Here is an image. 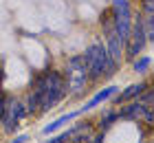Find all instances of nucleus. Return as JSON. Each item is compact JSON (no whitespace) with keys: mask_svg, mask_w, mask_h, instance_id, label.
I'll use <instances>...</instances> for the list:
<instances>
[{"mask_svg":"<svg viewBox=\"0 0 154 143\" xmlns=\"http://www.w3.org/2000/svg\"><path fill=\"white\" fill-rule=\"evenodd\" d=\"M119 92V86H106V88H101V90H97L95 92V97L93 99H88L86 104L79 108V112L84 114V112H88V110H93V108H97L99 104H103V101H108V99H112L115 95Z\"/></svg>","mask_w":154,"mask_h":143,"instance_id":"obj_6","label":"nucleus"},{"mask_svg":"<svg viewBox=\"0 0 154 143\" xmlns=\"http://www.w3.org/2000/svg\"><path fill=\"white\" fill-rule=\"evenodd\" d=\"M117 121H121V119H119V112H117V110H106V112L101 114L99 123L95 126V130H97V132H103V134H106V132L110 130V128H112V126L117 123Z\"/></svg>","mask_w":154,"mask_h":143,"instance_id":"obj_11","label":"nucleus"},{"mask_svg":"<svg viewBox=\"0 0 154 143\" xmlns=\"http://www.w3.org/2000/svg\"><path fill=\"white\" fill-rule=\"evenodd\" d=\"M139 101H141L143 106H148V108H152V101H154V92H152V88L148 86L141 95H139Z\"/></svg>","mask_w":154,"mask_h":143,"instance_id":"obj_13","label":"nucleus"},{"mask_svg":"<svg viewBox=\"0 0 154 143\" xmlns=\"http://www.w3.org/2000/svg\"><path fill=\"white\" fill-rule=\"evenodd\" d=\"M26 141H29V134H16L9 143H26Z\"/></svg>","mask_w":154,"mask_h":143,"instance_id":"obj_16","label":"nucleus"},{"mask_svg":"<svg viewBox=\"0 0 154 143\" xmlns=\"http://www.w3.org/2000/svg\"><path fill=\"white\" fill-rule=\"evenodd\" d=\"M145 108L148 106H143L139 99H132L128 104H121V108L117 112H119V119H123V121H141V114Z\"/></svg>","mask_w":154,"mask_h":143,"instance_id":"obj_7","label":"nucleus"},{"mask_svg":"<svg viewBox=\"0 0 154 143\" xmlns=\"http://www.w3.org/2000/svg\"><path fill=\"white\" fill-rule=\"evenodd\" d=\"M110 22H112V31L119 38V42L125 46L132 31V7L130 0H112V11H110Z\"/></svg>","mask_w":154,"mask_h":143,"instance_id":"obj_4","label":"nucleus"},{"mask_svg":"<svg viewBox=\"0 0 154 143\" xmlns=\"http://www.w3.org/2000/svg\"><path fill=\"white\" fill-rule=\"evenodd\" d=\"M2 112H5V95L0 97V130H2Z\"/></svg>","mask_w":154,"mask_h":143,"instance_id":"obj_17","label":"nucleus"},{"mask_svg":"<svg viewBox=\"0 0 154 143\" xmlns=\"http://www.w3.org/2000/svg\"><path fill=\"white\" fill-rule=\"evenodd\" d=\"M26 117V108H24V101L11 97V95H5V112H2V130L5 134H16L18 126L22 123V119Z\"/></svg>","mask_w":154,"mask_h":143,"instance_id":"obj_5","label":"nucleus"},{"mask_svg":"<svg viewBox=\"0 0 154 143\" xmlns=\"http://www.w3.org/2000/svg\"><path fill=\"white\" fill-rule=\"evenodd\" d=\"M84 57V64H86V70H88V82L95 84V82H101L106 77H112L117 73V66L119 64L108 55L106 46L95 42V44L86 46V51L82 53Z\"/></svg>","mask_w":154,"mask_h":143,"instance_id":"obj_2","label":"nucleus"},{"mask_svg":"<svg viewBox=\"0 0 154 143\" xmlns=\"http://www.w3.org/2000/svg\"><path fill=\"white\" fill-rule=\"evenodd\" d=\"M132 62H134V64H132V70H134L137 75L148 73V70H150V66H152V60H150V57H134Z\"/></svg>","mask_w":154,"mask_h":143,"instance_id":"obj_12","label":"nucleus"},{"mask_svg":"<svg viewBox=\"0 0 154 143\" xmlns=\"http://www.w3.org/2000/svg\"><path fill=\"white\" fill-rule=\"evenodd\" d=\"M141 121H143L145 126H152V123H154V112H152V108H145V110H143Z\"/></svg>","mask_w":154,"mask_h":143,"instance_id":"obj_14","label":"nucleus"},{"mask_svg":"<svg viewBox=\"0 0 154 143\" xmlns=\"http://www.w3.org/2000/svg\"><path fill=\"white\" fill-rule=\"evenodd\" d=\"M31 92L38 97V112H48L57 104H62L68 97V86L64 79V73L57 68H46L31 84Z\"/></svg>","mask_w":154,"mask_h":143,"instance_id":"obj_1","label":"nucleus"},{"mask_svg":"<svg viewBox=\"0 0 154 143\" xmlns=\"http://www.w3.org/2000/svg\"><path fill=\"white\" fill-rule=\"evenodd\" d=\"M64 79L68 86V95H82L86 90L88 82V70H86V64H84V57L82 55H73L68 57V64H66V70H64Z\"/></svg>","mask_w":154,"mask_h":143,"instance_id":"obj_3","label":"nucleus"},{"mask_svg":"<svg viewBox=\"0 0 154 143\" xmlns=\"http://www.w3.org/2000/svg\"><path fill=\"white\" fill-rule=\"evenodd\" d=\"M143 11H145V16H154V9H152V0H143Z\"/></svg>","mask_w":154,"mask_h":143,"instance_id":"obj_15","label":"nucleus"},{"mask_svg":"<svg viewBox=\"0 0 154 143\" xmlns=\"http://www.w3.org/2000/svg\"><path fill=\"white\" fill-rule=\"evenodd\" d=\"M148 82H139V84H130L125 90H121V92H117V95L112 97L115 99V104L119 106V104H128V101H132V99H139V95L148 88Z\"/></svg>","mask_w":154,"mask_h":143,"instance_id":"obj_8","label":"nucleus"},{"mask_svg":"<svg viewBox=\"0 0 154 143\" xmlns=\"http://www.w3.org/2000/svg\"><path fill=\"white\" fill-rule=\"evenodd\" d=\"M68 139H88L90 134L95 132V126L90 123V121H84V123H75L73 128H68Z\"/></svg>","mask_w":154,"mask_h":143,"instance_id":"obj_9","label":"nucleus"},{"mask_svg":"<svg viewBox=\"0 0 154 143\" xmlns=\"http://www.w3.org/2000/svg\"><path fill=\"white\" fill-rule=\"evenodd\" d=\"M79 114H82L79 110H73V112H66V114H62V117H57V119L53 121V123H48V126H44V128H42V132H44V134H51V132H55V130H60L62 126H66L68 121L77 119Z\"/></svg>","mask_w":154,"mask_h":143,"instance_id":"obj_10","label":"nucleus"}]
</instances>
